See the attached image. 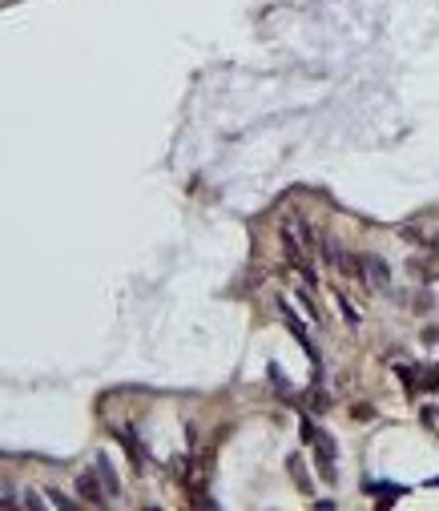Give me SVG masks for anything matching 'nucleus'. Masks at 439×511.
<instances>
[{"instance_id": "nucleus-1", "label": "nucleus", "mask_w": 439, "mask_h": 511, "mask_svg": "<svg viewBox=\"0 0 439 511\" xmlns=\"http://www.w3.org/2000/svg\"><path fill=\"white\" fill-rule=\"evenodd\" d=\"M363 282L375 290V294H387L391 290V270L383 258H363Z\"/></svg>"}, {"instance_id": "nucleus-2", "label": "nucleus", "mask_w": 439, "mask_h": 511, "mask_svg": "<svg viewBox=\"0 0 439 511\" xmlns=\"http://www.w3.org/2000/svg\"><path fill=\"white\" fill-rule=\"evenodd\" d=\"M310 443H314V451H319L314 459H319V471H323V479L335 483V439H330L326 431H314V439H310Z\"/></svg>"}, {"instance_id": "nucleus-3", "label": "nucleus", "mask_w": 439, "mask_h": 511, "mask_svg": "<svg viewBox=\"0 0 439 511\" xmlns=\"http://www.w3.org/2000/svg\"><path fill=\"white\" fill-rule=\"evenodd\" d=\"M77 491H81L85 503H101V499H105V491H101V483H97V467L85 471L81 479H77Z\"/></svg>"}, {"instance_id": "nucleus-4", "label": "nucleus", "mask_w": 439, "mask_h": 511, "mask_svg": "<svg viewBox=\"0 0 439 511\" xmlns=\"http://www.w3.org/2000/svg\"><path fill=\"white\" fill-rule=\"evenodd\" d=\"M278 310H282V318H286V326H291V335L307 346V354H314V346H310V338H307V326H302V318L291 310V302H278Z\"/></svg>"}, {"instance_id": "nucleus-5", "label": "nucleus", "mask_w": 439, "mask_h": 511, "mask_svg": "<svg viewBox=\"0 0 439 511\" xmlns=\"http://www.w3.org/2000/svg\"><path fill=\"white\" fill-rule=\"evenodd\" d=\"M97 475H101V483H105V496H117V491H121V479H117V471L109 467V459H97Z\"/></svg>"}, {"instance_id": "nucleus-6", "label": "nucleus", "mask_w": 439, "mask_h": 511, "mask_svg": "<svg viewBox=\"0 0 439 511\" xmlns=\"http://www.w3.org/2000/svg\"><path fill=\"white\" fill-rule=\"evenodd\" d=\"M286 467H291V475H294V483L302 487V491H314V483H310V475H307V467H302V459L298 455H291L286 459Z\"/></svg>"}, {"instance_id": "nucleus-7", "label": "nucleus", "mask_w": 439, "mask_h": 511, "mask_svg": "<svg viewBox=\"0 0 439 511\" xmlns=\"http://www.w3.org/2000/svg\"><path fill=\"white\" fill-rule=\"evenodd\" d=\"M339 306H342V318L351 322V326H358V310L351 302H347V294H339Z\"/></svg>"}, {"instance_id": "nucleus-8", "label": "nucleus", "mask_w": 439, "mask_h": 511, "mask_svg": "<svg viewBox=\"0 0 439 511\" xmlns=\"http://www.w3.org/2000/svg\"><path fill=\"white\" fill-rule=\"evenodd\" d=\"M310 407H314V411H326V407H330V399H326L323 391H314V395H310Z\"/></svg>"}, {"instance_id": "nucleus-9", "label": "nucleus", "mask_w": 439, "mask_h": 511, "mask_svg": "<svg viewBox=\"0 0 439 511\" xmlns=\"http://www.w3.org/2000/svg\"><path fill=\"white\" fill-rule=\"evenodd\" d=\"M0 503H13V491H4V487H0Z\"/></svg>"}]
</instances>
